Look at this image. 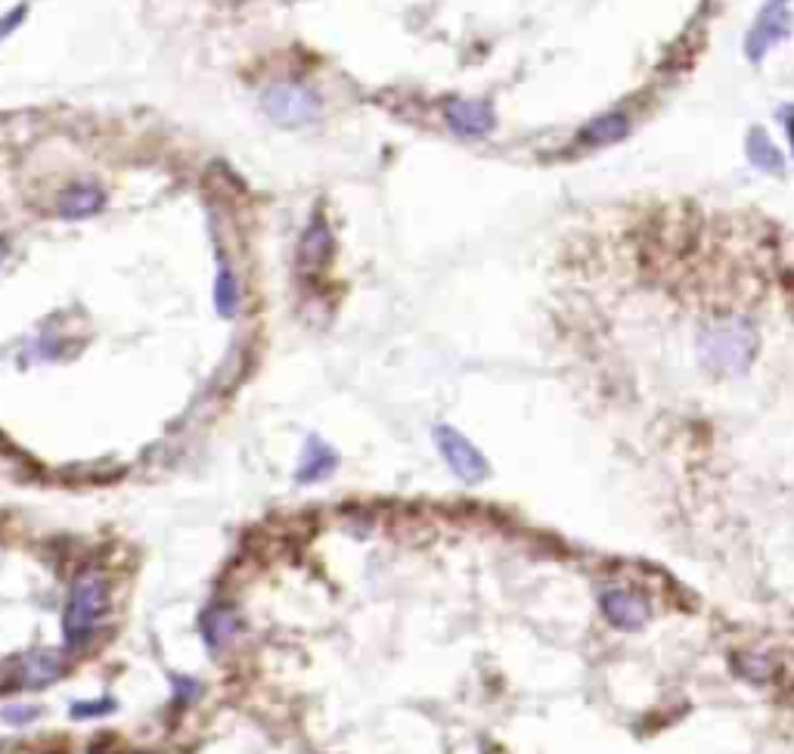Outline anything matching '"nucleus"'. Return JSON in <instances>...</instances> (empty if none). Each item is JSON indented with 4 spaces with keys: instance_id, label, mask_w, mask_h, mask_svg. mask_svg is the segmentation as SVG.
Instances as JSON below:
<instances>
[{
    "instance_id": "obj_1",
    "label": "nucleus",
    "mask_w": 794,
    "mask_h": 754,
    "mask_svg": "<svg viewBox=\"0 0 794 754\" xmlns=\"http://www.w3.org/2000/svg\"><path fill=\"white\" fill-rule=\"evenodd\" d=\"M698 354H701V364L713 373L738 376L752 367L754 354H757V329L745 317L713 320L698 339Z\"/></svg>"
},
{
    "instance_id": "obj_2",
    "label": "nucleus",
    "mask_w": 794,
    "mask_h": 754,
    "mask_svg": "<svg viewBox=\"0 0 794 754\" xmlns=\"http://www.w3.org/2000/svg\"><path fill=\"white\" fill-rule=\"evenodd\" d=\"M109 609V587L97 571H84L75 577L69 603L62 612V640L69 649H82L84 643L97 633L100 621Z\"/></svg>"
},
{
    "instance_id": "obj_3",
    "label": "nucleus",
    "mask_w": 794,
    "mask_h": 754,
    "mask_svg": "<svg viewBox=\"0 0 794 754\" xmlns=\"http://www.w3.org/2000/svg\"><path fill=\"white\" fill-rule=\"evenodd\" d=\"M265 112L283 127H302L320 119L323 102L302 84H273L265 94Z\"/></svg>"
},
{
    "instance_id": "obj_4",
    "label": "nucleus",
    "mask_w": 794,
    "mask_h": 754,
    "mask_svg": "<svg viewBox=\"0 0 794 754\" xmlns=\"http://www.w3.org/2000/svg\"><path fill=\"white\" fill-rule=\"evenodd\" d=\"M435 445H438V450H441V457H444L448 470L453 472L460 482H466V485H481V482H485V478L490 475V466H488V460H485V453L475 448L466 435H463V431H456L453 426L435 428Z\"/></svg>"
},
{
    "instance_id": "obj_5",
    "label": "nucleus",
    "mask_w": 794,
    "mask_h": 754,
    "mask_svg": "<svg viewBox=\"0 0 794 754\" xmlns=\"http://www.w3.org/2000/svg\"><path fill=\"white\" fill-rule=\"evenodd\" d=\"M444 119H448L450 131H456L460 137H485L497 127V115L490 109L488 100H453L444 102Z\"/></svg>"
},
{
    "instance_id": "obj_6",
    "label": "nucleus",
    "mask_w": 794,
    "mask_h": 754,
    "mask_svg": "<svg viewBox=\"0 0 794 754\" xmlns=\"http://www.w3.org/2000/svg\"><path fill=\"white\" fill-rule=\"evenodd\" d=\"M789 28H792V16H789V10H785V0H770V3L764 7L760 20L754 22L752 35H748V44H745L748 57H752L754 62L760 60L775 41H782V38L789 35Z\"/></svg>"
},
{
    "instance_id": "obj_7",
    "label": "nucleus",
    "mask_w": 794,
    "mask_h": 754,
    "mask_svg": "<svg viewBox=\"0 0 794 754\" xmlns=\"http://www.w3.org/2000/svg\"><path fill=\"white\" fill-rule=\"evenodd\" d=\"M332 252H335V240H332V230L329 224L317 215L310 224H307L305 236L298 243V270L302 273H320L327 270L332 262Z\"/></svg>"
},
{
    "instance_id": "obj_8",
    "label": "nucleus",
    "mask_w": 794,
    "mask_h": 754,
    "mask_svg": "<svg viewBox=\"0 0 794 754\" xmlns=\"http://www.w3.org/2000/svg\"><path fill=\"white\" fill-rule=\"evenodd\" d=\"M602 615L621 631H636L649 618V603L631 591H606L602 593Z\"/></svg>"
},
{
    "instance_id": "obj_9",
    "label": "nucleus",
    "mask_w": 794,
    "mask_h": 754,
    "mask_svg": "<svg viewBox=\"0 0 794 754\" xmlns=\"http://www.w3.org/2000/svg\"><path fill=\"white\" fill-rule=\"evenodd\" d=\"M335 470H339V453L329 448L320 435H310L305 441V450H302L298 470H295V482L298 485H317Z\"/></svg>"
},
{
    "instance_id": "obj_10",
    "label": "nucleus",
    "mask_w": 794,
    "mask_h": 754,
    "mask_svg": "<svg viewBox=\"0 0 794 754\" xmlns=\"http://www.w3.org/2000/svg\"><path fill=\"white\" fill-rule=\"evenodd\" d=\"M65 671L60 649H35V653L22 655L20 661V680L25 690H44L50 683H57Z\"/></svg>"
},
{
    "instance_id": "obj_11",
    "label": "nucleus",
    "mask_w": 794,
    "mask_h": 754,
    "mask_svg": "<svg viewBox=\"0 0 794 754\" xmlns=\"http://www.w3.org/2000/svg\"><path fill=\"white\" fill-rule=\"evenodd\" d=\"M236 631H240V615L233 606H211L208 612L203 615V633L208 649L221 653L224 646H230L236 640Z\"/></svg>"
},
{
    "instance_id": "obj_12",
    "label": "nucleus",
    "mask_w": 794,
    "mask_h": 754,
    "mask_svg": "<svg viewBox=\"0 0 794 754\" xmlns=\"http://www.w3.org/2000/svg\"><path fill=\"white\" fill-rule=\"evenodd\" d=\"M102 205H106V193L100 186L75 184L60 196V215L65 221H82V218L97 215Z\"/></svg>"
},
{
    "instance_id": "obj_13",
    "label": "nucleus",
    "mask_w": 794,
    "mask_h": 754,
    "mask_svg": "<svg viewBox=\"0 0 794 754\" xmlns=\"http://www.w3.org/2000/svg\"><path fill=\"white\" fill-rule=\"evenodd\" d=\"M627 131H631V122H627V115L624 112H609V115H599V119H593L587 127H584V143L587 146H606V143H614L621 141V137H627Z\"/></svg>"
},
{
    "instance_id": "obj_14",
    "label": "nucleus",
    "mask_w": 794,
    "mask_h": 754,
    "mask_svg": "<svg viewBox=\"0 0 794 754\" xmlns=\"http://www.w3.org/2000/svg\"><path fill=\"white\" fill-rule=\"evenodd\" d=\"M745 149H748V159H752V165H757L760 171L779 174V171L785 168V159H782L779 146H775V143L770 141V134H767V131H760V127H754L752 134H748Z\"/></svg>"
},
{
    "instance_id": "obj_15",
    "label": "nucleus",
    "mask_w": 794,
    "mask_h": 754,
    "mask_svg": "<svg viewBox=\"0 0 794 754\" xmlns=\"http://www.w3.org/2000/svg\"><path fill=\"white\" fill-rule=\"evenodd\" d=\"M215 307H218L221 317H233L240 311V283L230 273V267L218 270V280H215Z\"/></svg>"
},
{
    "instance_id": "obj_16",
    "label": "nucleus",
    "mask_w": 794,
    "mask_h": 754,
    "mask_svg": "<svg viewBox=\"0 0 794 754\" xmlns=\"http://www.w3.org/2000/svg\"><path fill=\"white\" fill-rule=\"evenodd\" d=\"M738 671L745 673L748 680H754V683H767L770 673H773V665H770V658H764V655H742Z\"/></svg>"
},
{
    "instance_id": "obj_17",
    "label": "nucleus",
    "mask_w": 794,
    "mask_h": 754,
    "mask_svg": "<svg viewBox=\"0 0 794 754\" xmlns=\"http://www.w3.org/2000/svg\"><path fill=\"white\" fill-rule=\"evenodd\" d=\"M112 712H115V698H94V702H75L69 714L75 720H90V717H102V714Z\"/></svg>"
},
{
    "instance_id": "obj_18",
    "label": "nucleus",
    "mask_w": 794,
    "mask_h": 754,
    "mask_svg": "<svg viewBox=\"0 0 794 754\" xmlns=\"http://www.w3.org/2000/svg\"><path fill=\"white\" fill-rule=\"evenodd\" d=\"M25 16H28V7H25V3L13 7L10 13H3V16H0V41H3L7 35H13V32L20 28L22 22H25Z\"/></svg>"
},
{
    "instance_id": "obj_19",
    "label": "nucleus",
    "mask_w": 794,
    "mask_h": 754,
    "mask_svg": "<svg viewBox=\"0 0 794 754\" xmlns=\"http://www.w3.org/2000/svg\"><path fill=\"white\" fill-rule=\"evenodd\" d=\"M38 708H28V705H16V708H7V712L0 714L3 717V723H16V727H22V723H32L35 717H38Z\"/></svg>"
},
{
    "instance_id": "obj_20",
    "label": "nucleus",
    "mask_w": 794,
    "mask_h": 754,
    "mask_svg": "<svg viewBox=\"0 0 794 754\" xmlns=\"http://www.w3.org/2000/svg\"><path fill=\"white\" fill-rule=\"evenodd\" d=\"M174 690L181 698H186V705L199 695V686H196V680H184V677H174Z\"/></svg>"
},
{
    "instance_id": "obj_21",
    "label": "nucleus",
    "mask_w": 794,
    "mask_h": 754,
    "mask_svg": "<svg viewBox=\"0 0 794 754\" xmlns=\"http://www.w3.org/2000/svg\"><path fill=\"white\" fill-rule=\"evenodd\" d=\"M789 115H792V119L785 122V127H789V137H792V143H794V112H789Z\"/></svg>"
}]
</instances>
